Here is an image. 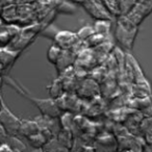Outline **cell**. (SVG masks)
<instances>
[{
	"instance_id": "cell-1",
	"label": "cell",
	"mask_w": 152,
	"mask_h": 152,
	"mask_svg": "<svg viewBox=\"0 0 152 152\" xmlns=\"http://www.w3.org/2000/svg\"><path fill=\"white\" fill-rule=\"evenodd\" d=\"M137 34V26L134 25L131 21L127 19L125 16H118V21H117L116 27V34L117 40L119 43L125 46L126 48H131L134 42L135 36Z\"/></svg>"
},
{
	"instance_id": "cell-2",
	"label": "cell",
	"mask_w": 152,
	"mask_h": 152,
	"mask_svg": "<svg viewBox=\"0 0 152 152\" xmlns=\"http://www.w3.org/2000/svg\"><path fill=\"white\" fill-rule=\"evenodd\" d=\"M0 124L10 137H19V128L21 119H19L5 104L1 96V107H0Z\"/></svg>"
},
{
	"instance_id": "cell-3",
	"label": "cell",
	"mask_w": 152,
	"mask_h": 152,
	"mask_svg": "<svg viewBox=\"0 0 152 152\" xmlns=\"http://www.w3.org/2000/svg\"><path fill=\"white\" fill-rule=\"evenodd\" d=\"M83 9L92 18L96 20H112L113 15L102 4L100 0H86L81 3Z\"/></svg>"
},
{
	"instance_id": "cell-4",
	"label": "cell",
	"mask_w": 152,
	"mask_h": 152,
	"mask_svg": "<svg viewBox=\"0 0 152 152\" xmlns=\"http://www.w3.org/2000/svg\"><path fill=\"white\" fill-rule=\"evenodd\" d=\"M151 13L152 1H143V2H137L132 11L125 17H127V19L132 22L134 25L139 26Z\"/></svg>"
},
{
	"instance_id": "cell-5",
	"label": "cell",
	"mask_w": 152,
	"mask_h": 152,
	"mask_svg": "<svg viewBox=\"0 0 152 152\" xmlns=\"http://www.w3.org/2000/svg\"><path fill=\"white\" fill-rule=\"evenodd\" d=\"M54 41L55 45L61 47V49H67L71 46H74L78 42V37L76 34H73L71 31L63 30V31H58L55 34Z\"/></svg>"
},
{
	"instance_id": "cell-6",
	"label": "cell",
	"mask_w": 152,
	"mask_h": 152,
	"mask_svg": "<svg viewBox=\"0 0 152 152\" xmlns=\"http://www.w3.org/2000/svg\"><path fill=\"white\" fill-rule=\"evenodd\" d=\"M41 130L39 124L36 122V120H21V124H20L19 128V137H31V135L38 133Z\"/></svg>"
},
{
	"instance_id": "cell-7",
	"label": "cell",
	"mask_w": 152,
	"mask_h": 152,
	"mask_svg": "<svg viewBox=\"0 0 152 152\" xmlns=\"http://www.w3.org/2000/svg\"><path fill=\"white\" fill-rule=\"evenodd\" d=\"M26 140H27L28 144H29L32 148H34V149H42L45 146V144L49 141L48 137H47L41 130L39 131L38 133H36V134L27 137Z\"/></svg>"
},
{
	"instance_id": "cell-8",
	"label": "cell",
	"mask_w": 152,
	"mask_h": 152,
	"mask_svg": "<svg viewBox=\"0 0 152 152\" xmlns=\"http://www.w3.org/2000/svg\"><path fill=\"white\" fill-rule=\"evenodd\" d=\"M137 3V0H118L119 16H126L130 13Z\"/></svg>"
},
{
	"instance_id": "cell-9",
	"label": "cell",
	"mask_w": 152,
	"mask_h": 152,
	"mask_svg": "<svg viewBox=\"0 0 152 152\" xmlns=\"http://www.w3.org/2000/svg\"><path fill=\"white\" fill-rule=\"evenodd\" d=\"M94 30L95 34L105 37L110 30V20H96Z\"/></svg>"
},
{
	"instance_id": "cell-10",
	"label": "cell",
	"mask_w": 152,
	"mask_h": 152,
	"mask_svg": "<svg viewBox=\"0 0 152 152\" xmlns=\"http://www.w3.org/2000/svg\"><path fill=\"white\" fill-rule=\"evenodd\" d=\"M61 53H63V49L57 45H53L49 48L48 53H47V58L51 64H56L61 58Z\"/></svg>"
},
{
	"instance_id": "cell-11",
	"label": "cell",
	"mask_w": 152,
	"mask_h": 152,
	"mask_svg": "<svg viewBox=\"0 0 152 152\" xmlns=\"http://www.w3.org/2000/svg\"><path fill=\"white\" fill-rule=\"evenodd\" d=\"M102 4L107 9L113 16H119L118 13V0H100Z\"/></svg>"
},
{
	"instance_id": "cell-12",
	"label": "cell",
	"mask_w": 152,
	"mask_h": 152,
	"mask_svg": "<svg viewBox=\"0 0 152 152\" xmlns=\"http://www.w3.org/2000/svg\"><path fill=\"white\" fill-rule=\"evenodd\" d=\"M94 34H95L94 27H91V26H85V27L80 28L79 31L76 34H77V37H78V40H87V39L91 38Z\"/></svg>"
},
{
	"instance_id": "cell-13",
	"label": "cell",
	"mask_w": 152,
	"mask_h": 152,
	"mask_svg": "<svg viewBox=\"0 0 152 152\" xmlns=\"http://www.w3.org/2000/svg\"><path fill=\"white\" fill-rule=\"evenodd\" d=\"M9 137H10V135L7 134V131L4 130V128L2 127V125L0 124V144L7 143Z\"/></svg>"
},
{
	"instance_id": "cell-14",
	"label": "cell",
	"mask_w": 152,
	"mask_h": 152,
	"mask_svg": "<svg viewBox=\"0 0 152 152\" xmlns=\"http://www.w3.org/2000/svg\"><path fill=\"white\" fill-rule=\"evenodd\" d=\"M12 148L7 143L0 144V152H11Z\"/></svg>"
},
{
	"instance_id": "cell-15",
	"label": "cell",
	"mask_w": 152,
	"mask_h": 152,
	"mask_svg": "<svg viewBox=\"0 0 152 152\" xmlns=\"http://www.w3.org/2000/svg\"><path fill=\"white\" fill-rule=\"evenodd\" d=\"M68 1H70V2H78V3H83V1H86V0H68Z\"/></svg>"
},
{
	"instance_id": "cell-16",
	"label": "cell",
	"mask_w": 152,
	"mask_h": 152,
	"mask_svg": "<svg viewBox=\"0 0 152 152\" xmlns=\"http://www.w3.org/2000/svg\"><path fill=\"white\" fill-rule=\"evenodd\" d=\"M11 152H24V151H22V150H19V149H15V148H12Z\"/></svg>"
},
{
	"instance_id": "cell-17",
	"label": "cell",
	"mask_w": 152,
	"mask_h": 152,
	"mask_svg": "<svg viewBox=\"0 0 152 152\" xmlns=\"http://www.w3.org/2000/svg\"><path fill=\"white\" fill-rule=\"evenodd\" d=\"M143 1H152V0H137V2H143Z\"/></svg>"
},
{
	"instance_id": "cell-18",
	"label": "cell",
	"mask_w": 152,
	"mask_h": 152,
	"mask_svg": "<svg viewBox=\"0 0 152 152\" xmlns=\"http://www.w3.org/2000/svg\"><path fill=\"white\" fill-rule=\"evenodd\" d=\"M0 107H1V94H0Z\"/></svg>"
},
{
	"instance_id": "cell-19",
	"label": "cell",
	"mask_w": 152,
	"mask_h": 152,
	"mask_svg": "<svg viewBox=\"0 0 152 152\" xmlns=\"http://www.w3.org/2000/svg\"><path fill=\"white\" fill-rule=\"evenodd\" d=\"M1 25H2V21H1V19H0V28H1Z\"/></svg>"
},
{
	"instance_id": "cell-20",
	"label": "cell",
	"mask_w": 152,
	"mask_h": 152,
	"mask_svg": "<svg viewBox=\"0 0 152 152\" xmlns=\"http://www.w3.org/2000/svg\"><path fill=\"white\" fill-rule=\"evenodd\" d=\"M126 152H128V151H126ZM129 152H130V151H129Z\"/></svg>"
}]
</instances>
